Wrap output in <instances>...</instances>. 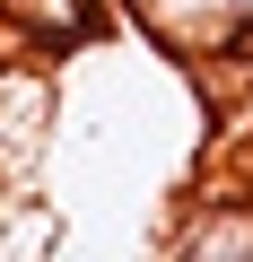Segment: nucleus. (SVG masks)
Instances as JSON below:
<instances>
[{"label":"nucleus","mask_w":253,"mask_h":262,"mask_svg":"<svg viewBox=\"0 0 253 262\" xmlns=\"http://www.w3.org/2000/svg\"><path fill=\"white\" fill-rule=\"evenodd\" d=\"M218 9H236V18H253V0H218Z\"/></svg>","instance_id":"obj_1"}]
</instances>
